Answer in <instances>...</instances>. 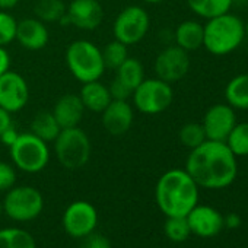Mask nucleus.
Wrapping results in <instances>:
<instances>
[{
    "mask_svg": "<svg viewBox=\"0 0 248 248\" xmlns=\"http://www.w3.org/2000/svg\"><path fill=\"white\" fill-rule=\"evenodd\" d=\"M19 135H21V133L16 130L15 124H12V126H9L2 135H0V142H2L5 146L11 148V146L16 142V139L19 138Z\"/></svg>",
    "mask_w": 248,
    "mask_h": 248,
    "instance_id": "obj_35",
    "label": "nucleus"
},
{
    "mask_svg": "<svg viewBox=\"0 0 248 248\" xmlns=\"http://www.w3.org/2000/svg\"><path fill=\"white\" fill-rule=\"evenodd\" d=\"M225 99L233 109L248 111V73L238 75L228 82Z\"/></svg>",
    "mask_w": 248,
    "mask_h": 248,
    "instance_id": "obj_21",
    "label": "nucleus"
},
{
    "mask_svg": "<svg viewBox=\"0 0 248 248\" xmlns=\"http://www.w3.org/2000/svg\"><path fill=\"white\" fill-rule=\"evenodd\" d=\"M142 2H145V3H152V5H158V3L165 2V0H142Z\"/></svg>",
    "mask_w": 248,
    "mask_h": 248,
    "instance_id": "obj_40",
    "label": "nucleus"
},
{
    "mask_svg": "<svg viewBox=\"0 0 248 248\" xmlns=\"http://www.w3.org/2000/svg\"><path fill=\"white\" fill-rule=\"evenodd\" d=\"M178 139H180L181 145L188 148L190 151L200 146L204 140H207L202 123H187V124H184V126L178 132Z\"/></svg>",
    "mask_w": 248,
    "mask_h": 248,
    "instance_id": "obj_29",
    "label": "nucleus"
},
{
    "mask_svg": "<svg viewBox=\"0 0 248 248\" xmlns=\"http://www.w3.org/2000/svg\"><path fill=\"white\" fill-rule=\"evenodd\" d=\"M79 248H112V245L105 235L98 233L95 231V232H92V233H89L80 239Z\"/></svg>",
    "mask_w": 248,
    "mask_h": 248,
    "instance_id": "obj_33",
    "label": "nucleus"
},
{
    "mask_svg": "<svg viewBox=\"0 0 248 248\" xmlns=\"http://www.w3.org/2000/svg\"><path fill=\"white\" fill-rule=\"evenodd\" d=\"M244 40V21L229 12L207 19L203 25V47L213 56L231 54Z\"/></svg>",
    "mask_w": 248,
    "mask_h": 248,
    "instance_id": "obj_3",
    "label": "nucleus"
},
{
    "mask_svg": "<svg viewBox=\"0 0 248 248\" xmlns=\"http://www.w3.org/2000/svg\"><path fill=\"white\" fill-rule=\"evenodd\" d=\"M85 111L86 109L78 93H66L56 101L51 112L62 129H69L79 126Z\"/></svg>",
    "mask_w": 248,
    "mask_h": 248,
    "instance_id": "obj_18",
    "label": "nucleus"
},
{
    "mask_svg": "<svg viewBox=\"0 0 248 248\" xmlns=\"http://www.w3.org/2000/svg\"><path fill=\"white\" fill-rule=\"evenodd\" d=\"M241 225V217L236 213H229L223 216V226H228L229 229H236Z\"/></svg>",
    "mask_w": 248,
    "mask_h": 248,
    "instance_id": "obj_38",
    "label": "nucleus"
},
{
    "mask_svg": "<svg viewBox=\"0 0 248 248\" xmlns=\"http://www.w3.org/2000/svg\"><path fill=\"white\" fill-rule=\"evenodd\" d=\"M3 213L16 222H31L44 209V197L32 186H14L6 191L2 202Z\"/></svg>",
    "mask_w": 248,
    "mask_h": 248,
    "instance_id": "obj_8",
    "label": "nucleus"
},
{
    "mask_svg": "<svg viewBox=\"0 0 248 248\" xmlns=\"http://www.w3.org/2000/svg\"><path fill=\"white\" fill-rule=\"evenodd\" d=\"M199 186L186 170L174 168L164 172L155 187V200L167 216H187L199 203Z\"/></svg>",
    "mask_w": 248,
    "mask_h": 248,
    "instance_id": "obj_2",
    "label": "nucleus"
},
{
    "mask_svg": "<svg viewBox=\"0 0 248 248\" xmlns=\"http://www.w3.org/2000/svg\"><path fill=\"white\" fill-rule=\"evenodd\" d=\"M174 101L171 83L159 78H145L132 93V105L142 114L156 115L167 111Z\"/></svg>",
    "mask_w": 248,
    "mask_h": 248,
    "instance_id": "obj_7",
    "label": "nucleus"
},
{
    "mask_svg": "<svg viewBox=\"0 0 248 248\" xmlns=\"http://www.w3.org/2000/svg\"><path fill=\"white\" fill-rule=\"evenodd\" d=\"M18 21L6 11H0V47H6L15 41Z\"/></svg>",
    "mask_w": 248,
    "mask_h": 248,
    "instance_id": "obj_31",
    "label": "nucleus"
},
{
    "mask_svg": "<svg viewBox=\"0 0 248 248\" xmlns=\"http://www.w3.org/2000/svg\"><path fill=\"white\" fill-rule=\"evenodd\" d=\"M78 95L85 109L91 112H96V114H101L107 108V105L112 101L109 91H108V85L102 83L101 80L82 83V88Z\"/></svg>",
    "mask_w": 248,
    "mask_h": 248,
    "instance_id": "obj_19",
    "label": "nucleus"
},
{
    "mask_svg": "<svg viewBox=\"0 0 248 248\" xmlns=\"http://www.w3.org/2000/svg\"><path fill=\"white\" fill-rule=\"evenodd\" d=\"M190 177L202 188L222 190L229 187L238 174L236 156L226 142L204 140L190 151L186 168Z\"/></svg>",
    "mask_w": 248,
    "mask_h": 248,
    "instance_id": "obj_1",
    "label": "nucleus"
},
{
    "mask_svg": "<svg viewBox=\"0 0 248 248\" xmlns=\"http://www.w3.org/2000/svg\"><path fill=\"white\" fill-rule=\"evenodd\" d=\"M0 248H37V242L25 229L5 228L0 231Z\"/></svg>",
    "mask_w": 248,
    "mask_h": 248,
    "instance_id": "obj_25",
    "label": "nucleus"
},
{
    "mask_svg": "<svg viewBox=\"0 0 248 248\" xmlns=\"http://www.w3.org/2000/svg\"><path fill=\"white\" fill-rule=\"evenodd\" d=\"M236 124L235 109L229 104H215L203 115L202 126L207 140L225 142Z\"/></svg>",
    "mask_w": 248,
    "mask_h": 248,
    "instance_id": "obj_13",
    "label": "nucleus"
},
{
    "mask_svg": "<svg viewBox=\"0 0 248 248\" xmlns=\"http://www.w3.org/2000/svg\"><path fill=\"white\" fill-rule=\"evenodd\" d=\"M2 213H3V204H2V202H0V216H2Z\"/></svg>",
    "mask_w": 248,
    "mask_h": 248,
    "instance_id": "obj_42",
    "label": "nucleus"
},
{
    "mask_svg": "<svg viewBox=\"0 0 248 248\" xmlns=\"http://www.w3.org/2000/svg\"><path fill=\"white\" fill-rule=\"evenodd\" d=\"M9 154L14 167L27 174L41 172L48 165L51 155L48 143L31 132L21 133L16 142L9 148Z\"/></svg>",
    "mask_w": 248,
    "mask_h": 248,
    "instance_id": "obj_6",
    "label": "nucleus"
},
{
    "mask_svg": "<svg viewBox=\"0 0 248 248\" xmlns=\"http://www.w3.org/2000/svg\"><path fill=\"white\" fill-rule=\"evenodd\" d=\"M30 101V88L22 75L9 70L0 76V107L11 114L22 111Z\"/></svg>",
    "mask_w": 248,
    "mask_h": 248,
    "instance_id": "obj_12",
    "label": "nucleus"
},
{
    "mask_svg": "<svg viewBox=\"0 0 248 248\" xmlns=\"http://www.w3.org/2000/svg\"><path fill=\"white\" fill-rule=\"evenodd\" d=\"M34 14L44 24L60 22L66 15V5L63 0H38L34 6Z\"/></svg>",
    "mask_w": 248,
    "mask_h": 248,
    "instance_id": "obj_26",
    "label": "nucleus"
},
{
    "mask_svg": "<svg viewBox=\"0 0 248 248\" xmlns=\"http://www.w3.org/2000/svg\"><path fill=\"white\" fill-rule=\"evenodd\" d=\"M53 149L62 167L67 170H79L88 164L92 145L89 136L79 126H76L62 129L53 142Z\"/></svg>",
    "mask_w": 248,
    "mask_h": 248,
    "instance_id": "obj_5",
    "label": "nucleus"
},
{
    "mask_svg": "<svg viewBox=\"0 0 248 248\" xmlns=\"http://www.w3.org/2000/svg\"><path fill=\"white\" fill-rule=\"evenodd\" d=\"M60 130H62L60 124L57 123V120L54 118L51 111L38 112L30 124V132L47 143L54 142V139L59 136Z\"/></svg>",
    "mask_w": 248,
    "mask_h": 248,
    "instance_id": "obj_22",
    "label": "nucleus"
},
{
    "mask_svg": "<svg viewBox=\"0 0 248 248\" xmlns=\"http://www.w3.org/2000/svg\"><path fill=\"white\" fill-rule=\"evenodd\" d=\"M175 46L187 53L203 47V25L194 19L183 21L174 32Z\"/></svg>",
    "mask_w": 248,
    "mask_h": 248,
    "instance_id": "obj_20",
    "label": "nucleus"
},
{
    "mask_svg": "<svg viewBox=\"0 0 248 248\" xmlns=\"http://www.w3.org/2000/svg\"><path fill=\"white\" fill-rule=\"evenodd\" d=\"M64 60L70 75L80 83L99 80L107 70L101 48L88 40H76L69 44Z\"/></svg>",
    "mask_w": 248,
    "mask_h": 248,
    "instance_id": "obj_4",
    "label": "nucleus"
},
{
    "mask_svg": "<svg viewBox=\"0 0 248 248\" xmlns=\"http://www.w3.org/2000/svg\"><path fill=\"white\" fill-rule=\"evenodd\" d=\"M16 183V170L14 164L0 161V191L11 190Z\"/></svg>",
    "mask_w": 248,
    "mask_h": 248,
    "instance_id": "obj_32",
    "label": "nucleus"
},
{
    "mask_svg": "<svg viewBox=\"0 0 248 248\" xmlns=\"http://www.w3.org/2000/svg\"><path fill=\"white\" fill-rule=\"evenodd\" d=\"M186 2L194 15L206 21L228 14L233 6V0H186Z\"/></svg>",
    "mask_w": 248,
    "mask_h": 248,
    "instance_id": "obj_23",
    "label": "nucleus"
},
{
    "mask_svg": "<svg viewBox=\"0 0 248 248\" xmlns=\"http://www.w3.org/2000/svg\"><path fill=\"white\" fill-rule=\"evenodd\" d=\"M244 30H245V38L248 40V19L247 22H244Z\"/></svg>",
    "mask_w": 248,
    "mask_h": 248,
    "instance_id": "obj_41",
    "label": "nucleus"
},
{
    "mask_svg": "<svg viewBox=\"0 0 248 248\" xmlns=\"http://www.w3.org/2000/svg\"><path fill=\"white\" fill-rule=\"evenodd\" d=\"M151 18L145 8L139 5H130L124 8L112 22L114 40L126 44H139L149 32Z\"/></svg>",
    "mask_w": 248,
    "mask_h": 248,
    "instance_id": "obj_9",
    "label": "nucleus"
},
{
    "mask_svg": "<svg viewBox=\"0 0 248 248\" xmlns=\"http://www.w3.org/2000/svg\"><path fill=\"white\" fill-rule=\"evenodd\" d=\"M104 19V9L98 0H72L66 6V15L60 22L73 25L82 31L99 28Z\"/></svg>",
    "mask_w": 248,
    "mask_h": 248,
    "instance_id": "obj_14",
    "label": "nucleus"
},
{
    "mask_svg": "<svg viewBox=\"0 0 248 248\" xmlns=\"http://www.w3.org/2000/svg\"><path fill=\"white\" fill-rule=\"evenodd\" d=\"M62 223L67 235L82 239L83 236L95 232L98 226V212L92 203L86 200H76L66 207Z\"/></svg>",
    "mask_w": 248,
    "mask_h": 248,
    "instance_id": "obj_10",
    "label": "nucleus"
},
{
    "mask_svg": "<svg viewBox=\"0 0 248 248\" xmlns=\"http://www.w3.org/2000/svg\"><path fill=\"white\" fill-rule=\"evenodd\" d=\"M15 41L28 51H40L50 41V32L47 25L38 18H25L16 25Z\"/></svg>",
    "mask_w": 248,
    "mask_h": 248,
    "instance_id": "obj_17",
    "label": "nucleus"
},
{
    "mask_svg": "<svg viewBox=\"0 0 248 248\" xmlns=\"http://www.w3.org/2000/svg\"><path fill=\"white\" fill-rule=\"evenodd\" d=\"M164 231H165L167 238L172 242H184L191 235V231H190V226H188L186 216L167 217V222L164 225Z\"/></svg>",
    "mask_w": 248,
    "mask_h": 248,
    "instance_id": "obj_30",
    "label": "nucleus"
},
{
    "mask_svg": "<svg viewBox=\"0 0 248 248\" xmlns=\"http://www.w3.org/2000/svg\"><path fill=\"white\" fill-rule=\"evenodd\" d=\"M225 142L236 158L248 156V121L236 123Z\"/></svg>",
    "mask_w": 248,
    "mask_h": 248,
    "instance_id": "obj_27",
    "label": "nucleus"
},
{
    "mask_svg": "<svg viewBox=\"0 0 248 248\" xmlns=\"http://www.w3.org/2000/svg\"><path fill=\"white\" fill-rule=\"evenodd\" d=\"M19 3V0H0V11H12L14 8H16Z\"/></svg>",
    "mask_w": 248,
    "mask_h": 248,
    "instance_id": "obj_39",
    "label": "nucleus"
},
{
    "mask_svg": "<svg viewBox=\"0 0 248 248\" xmlns=\"http://www.w3.org/2000/svg\"><path fill=\"white\" fill-rule=\"evenodd\" d=\"M101 51H102L105 67L111 70H117L129 57V46L123 44L117 40H112L108 44H105V47L101 48Z\"/></svg>",
    "mask_w": 248,
    "mask_h": 248,
    "instance_id": "obj_28",
    "label": "nucleus"
},
{
    "mask_svg": "<svg viewBox=\"0 0 248 248\" xmlns=\"http://www.w3.org/2000/svg\"><path fill=\"white\" fill-rule=\"evenodd\" d=\"M191 233L200 238L216 236L223 228V216L219 210L207 204H196L186 216Z\"/></svg>",
    "mask_w": 248,
    "mask_h": 248,
    "instance_id": "obj_16",
    "label": "nucleus"
},
{
    "mask_svg": "<svg viewBox=\"0 0 248 248\" xmlns=\"http://www.w3.org/2000/svg\"><path fill=\"white\" fill-rule=\"evenodd\" d=\"M115 78L133 92L145 79V67L139 59L129 56L127 60L115 70Z\"/></svg>",
    "mask_w": 248,
    "mask_h": 248,
    "instance_id": "obj_24",
    "label": "nucleus"
},
{
    "mask_svg": "<svg viewBox=\"0 0 248 248\" xmlns=\"http://www.w3.org/2000/svg\"><path fill=\"white\" fill-rule=\"evenodd\" d=\"M108 91H109V95L112 99H117V101H129L132 98V89H129L126 85L123 82H120L115 76L114 79L109 82L108 85Z\"/></svg>",
    "mask_w": 248,
    "mask_h": 248,
    "instance_id": "obj_34",
    "label": "nucleus"
},
{
    "mask_svg": "<svg viewBox=\"0 0 248 248\" xmlns=\"http://www.w3.org/2000/svg\"><path fill=\"white\" fill-rule=\"evenodd\" d=\"M154 70L156 78L168 83L178 82L190 70V56L178 46H168L156 56Z\"/></svg>",
    "mask_w": 248,
    "mask_h": 248,
    "instance_id": "obj_11",
    "label": "nucleus"
},
{
    "mask_svg": "<svg viewBox=\"0 0 248 248\" xmlns=\"http://www.w3.org/2000/svg\"><path fill=\"white\" fill-rule=\"evenodd\" d=\"M135 121V108L129 101L112 99L101 112V123L104 130L111 136L126 135Z\"/></svg>",
    "mask_w": 248,
    "mask_h": 248,
    "instance_id": "obj_15",
    "label": "nucleus"
},
{
    "mask_svg": "<svg viewBox=\"0 0 248 248\" xmlns=\"http://www.w3.org/2000/svg\"><path fill=\"white\" fill-rule=\"evenodd\" d=\"M11 70V54L5 47H0V76Z\"/></svg>",
    "mask_w": 248,
    "mask_h": 248,
    "instance_id": "obj_36",
    "label": "nucleus"
},
{
    "mask_svg": "<svg viewBox=\"0 0 248 248\" xmlns=\"http://www.w3.org/2000/svg\"><path fill=\"white\" fill-rule=\"evenodd\" d=\"M12 114L8 112L6 109H3L2 107H0V135H2L9 126H12L14 121H12Z\"/></svg>",
    "mask_w": 248,
    "mask_h": 248,
    "instance_id": "obj_37",
    "label": "nucleus"
}]
</instances>
